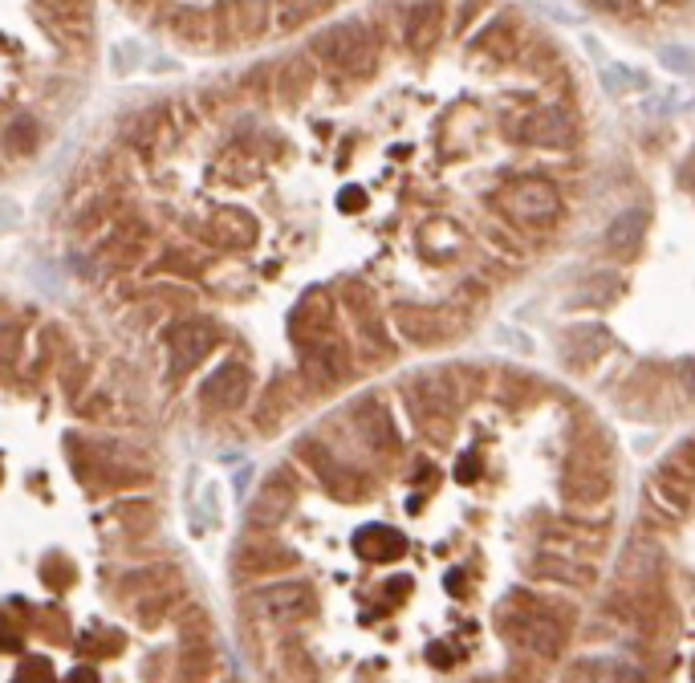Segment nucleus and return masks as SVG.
I'll return each instance as SVG.
<instances>
[{
	"label": "nucleus",
	"instance_id": "f257e3e1",
	"mask_svg": "<svg viewBox=\"0 0 695 683\" xmlns=\"http://www.w3.org/2000/svg\"><path fill=\"white\" fill-rule=\"evenodd\" d=\"M309 53L317 57L322 70L350 77V82L370 77L375 65H379V41H375L367 21H334L309 41Z\"/></svg>",
	"mask_w": 695,
	"mask_h": 683
},
{
	"label": "nucleus",
	"instance_id": "f03ea898",
	"mask_svg": "<svg viewBox=\"0 0 695 683\" xmlns=\"http://www.w3.org/2000/svg\"><path fill=\"white\" fill-rule=\"evenodd\" d=\"M501 627L513 643H520L537 659H557L566 647V622L549 607H537V598H508V607L501 610Z\"/></svg>",
	"mask_w": 695,
	"mask_h": 683
},
{
	"label": "nucleus",
	"instance_id": "7ed1b4c3",
	"mask_svg": "<svg viewBox=\"0 0 695 683\" xmlns=\"http://www.w3.org/2000/svg\"><path fill=\"white\" fill-rule=\"evenodd\" d=\"M407 403L415 411L419 428L435 431V443H443L447 423L460 411V387H455L452 370H419L407 379Z\"/></svg>",
	"mask_w": 695,
	"mask_h": 683
},
{
	"label": "nucleus",
	"instance_id": "20e7f679",
	"mask_svg": "<svg viewBox=\"0 0 695 683\" xmlns=\"http://www.w3.org/2000/svg\"><path fill=\"white\" fill-rule=\"evenodd\" d=\"M249 610L256 619L273 622V627H297L317 610L314 586L302 582V578H285V582H268L261 590L249 595Z\"/></svg>",
	"mask_w": 695,
	"mask_h": 683
},
{
	"label": "nucleus",
	"instance_id": "39448f33",
	"mask_svg": "<svg viewBox=\"0 0 695 683\" xmlns=\"http://www.w3.org/2000/svg\"><path fill=\"white\" fill-rule=\"evenodd\" d=\"M302 460L317 472V481L326 484L334 496H341V501H362V496L370 493V481L362 476V469H355L350 460H341L329 443L305 440L302 443Z\"/></svg>",
	"mask_w": 695,
	"mask_h": 683
},
{
	"label": "nucleus",
	"instance_id": "423d86ee",
	"mask_svg": "<svg viewBox=\"0 0 695 683\" xmlns=\"http://www.w3.org/2000/svg\"><path fill=\"white\" fill-rule=\"evenodd\" d=\"M215 326L208 317H179L167 326V355H171V379H183L200 367L203 358L212 355Z\"/></svg>",
	"mask_w": 695,
	"mask_h": 683
},
{
	"label": "nucleus",
	"instance_id": "0eeeda50",
	"mask_svg": "<svg viewBox=\"0 0 695 683\" xmlns=\"http://www.w3.org/2000/svg\"><path fill=\"white\" fill-rule=\"evenodd\" d=\"M293 505H297V476L289 469H273L249 501V529H277L281 521L293 513Z\"/></svg>",
	"mask_w": 695,
	"mask_h": 683
},
{
	"label": "nucleus",
	"instance_id": "6e6552de",
	"mask_svg": "<svg viewBox=\"0 0 695 683\" xmlns=\"http://www.w3.org/2000/svg\"><path fill=\"white\" fill-rule=\"evenodd\" d=\"M513 139L541 147V151H566V147L578 143V123L557 106H541V111H529L513 127Z\"/></svg>",
	"mask_w": 695,
	"mask_h": 683
},
{
	"label": "nucleus",
	"instance_id": "1a4fd4ad",
	"mask_svg": "<svg viewBox=\"0 0 695 683\" xmlns=\"http://www.w3.org/2000/svg\"><path fill=\"white\" fill-rule=\"evenodd\" d=\"M341 297H346V309L355 317L358 342L367 346L370 355H387V350H391V338H387V317H382L379 302H375V290L362 285V281H346V285H341Z\"/></svg>",
	"mask_w": 695,
	"mask_h": 683
},
{
	"label": "nucleus",
	"instance_id": "9d476101",
	"mask_svg": "<svg viewBox=\"0 0 695 683\" xmlns=\"http://www.w3.org/2000/svg\"><path fill=\"white\" fill-rule=\"evenodd\" d=\"M215 21V45H244L256 41L268 29V9L261 0H228L212 13Z\"/></svg>",
	"mask_w": 695,
	"mask_h": 683
},
{
	"label": "nucleus",
	"instance_id": "9b49d317",
	"mask_svg": "<svg viewBox=\"0 0 695 683\" xmlns=\"http://www.w3.org/2000/svg\"><path fill=\"white\" fill-rule=\"evenodd\" d=\"M350 423H355L358 440L375 448V452H399V428H394L391 407L382 403L379 395H362L350 403Z\"/></svg>",
	"mask_w": 695,
	"mask_h": 683
},
{
	"label": "nucleus",
	"instance_id": "f8f14e48",
	"mask_svg": "<svg viewBox=\"0 0 695 683\" xmlns=\"http://www.w3.org/2000/svg\"><path fill=\"white\" fill-rule=\"evenodd\" d=\"M297 355H302V375L314 382L317 391H334L338 382L350 379V355L334 334L314 342V346H302Z\"/></svg>",
	"mask_w": 695,
	"mask_h": 683
},
{
	"label": "nucleus",
	"instance_id": "ddd939ff",
	"mask_svg": "<svg viewBox=\"0 0 695 683\" xmlns=\"http://www.w3.org/2000/svg\"><path fill=\"white\" fill-rule=\"evenodd\" d=\"M501 203H505L508 212L520 216V220H529V224H545V220H554L561 200H557V188L549 179H517V183H508L501 191Z\"/></svg>",
	"mask_w": 695,
	"mask_h": 683
},
{
	"label": "nucleus",
	"instance_id": "4468645a",
	"mask_svg": "<svg viewBox=\"0 0 695 683\" xmlns=\"http://www.w3.org/2000/svg\"><path fill=\"white\" fill-rule=\"evenodd\" d=\"M249 391H253V375L244 362H224L215 367L200 387V403L208 411H236V407L249 403Z\"/></svg>",
	"mask_w": 695,
	"mask_h": 683
},
{
	"label": "nucleus",
	"instance_id": "2eb2a0df",
	"mask_svg": "<svg viewBox=\"0 0 695 683\" xmlns=\"http://www.w3.org/2000/svg\"><path fill=\"white\" fill-rule=\"evenodd\" d=\"M41 9V25L50 29L62 45H86L89 41V0H33Z\"/></svg>",
	"mask_w": 695,
	"mask_h": 683
},
{
	"label": "nucleus",
	"instance_id": "dca6fc26",
	"mask_svg": "<svg viewBox=\"0 0 695 683\" xmlns=\"http://www.w3.org/2000/svg\"><path fill=\"white\" fill-rule=\"evenodd\" d=\"M329 322H334V309H329V293L326 290H305L293 305V317H289V334L297 342V350L302 346H314V342L329 338Z\"/></svg>",
	"mask_w": 695,
	"mask_h": 683
},
{
	"label": "nucleus",
	"instance_id": "f3484780",
	"mask_svg": "<svg viewBox=\"0 0 695 683\" xmlns=\"http://www.w3.org/2000/svg\"><path fill=\"white\" fill-rule=\"evenodd\" d=\"M561 496L569 505H598L610 496V472L594 460H573L561 472Z\"/></svg>",
	"mask_w": 695,
	"mask_h": 683
},
{
	"label": "nucleus",
	"instance_id": "a211bd4d",
	"mask_svg": "<svg viewBox=\"0 0 695 683\" xmlns=\"http://www.w3.org/2000/svg\"><path fill=\"white\" fill-rule=\"evenodd\" d=\"M443 0H415L411 9H407V25H403V38H407V50L411 53H428L435 50V41L443 38Z\"/></svg>",
	"mask_w": 695,
	"mask_h": 683
},
{
	"label": "nucleus",
	"instance_id": "6ab92c4d",
	"mask_svg": "<svg viewBox=\"0 0 695 683\" xmlns=\"http://www.w3.org/2000/svg\"><path fill=\"white\" fill-rule=\"evenodd\" d=\"M317 82H322V74H317V57L314 53H297V57H289V62L277 70V98L285 102V106H302L309 94L317 90Z\"/></svg>",
	"mask_w": 695,
	"mask_h": 683
},
{
	"label": "nucleus",
	"instance_id": "aec40b11",
	"mask_svg": "<svg viewBox=\"0 0 695 683\" xmlns=\"http://www.w3.org/2000/svg\"><path fill=\"white\" fill-rule=\"evenodd\" d=\"M391 322L399 329V338L415 342V346H440L447 338V326L435 309H419V305H394Z\"/></svg>",
	"mask_w": 695,
	"mask_h": 683
},
{
	"label": "nucleus",
	"instance_id": "412c9836",
	"mask_svg": "<svg viewBox=\"0 0 695 683\" xmlns=\"http://www.w3.org/2000/svg\"><path fill=\"white\" fill-rule=\"evenodd\" d=\"M614 338H610L607 326H569L566 338H561V355H566L569 367H590L598 355H607Z\"/></svg>",
	"mask_w": 695,
	"mask_h": 683
},
{
	"label": "nucleus",
	"instance_id": "4be33fe9",
	"mask_svg": "<svg viewBox=\"0 0 695 683\" xmlns=\"http://www.w3.org/2000/svg\"><path fill=\"white\" fill-rule=\"evenodd\" d=\"M355 549L362 561H399L407 554V537L391 525H367L355 533Z\"/></svg>",
	"mask_w": 695,
	"mask_h": 683
},
{
	"label": "nucleus",
	"instance_id": "5701e85b",
	"mask_svg": "<svg viewBox=\"0 0 695 683\" xmlns=\"http://www.w3.org/2000/svg\"><path fill=\"white\" fill-rule=\"evenodd\" d=\"M646 237V212L643 208H626V212H619L614 220H610L607 228V253L614 256H631L639 253V244H643Z\"/></svg>",
	"mask_w": 695,
	"mask_h": 683
},
{
	"label": "nucleus",
	"instance_id": "b1692460",
	"mask_svg": "<svg viewBox=\"0 0 695 683\" xmlns=\"http://www.w3.org/2000/svg\"><path fill=\"white\" fill-rule=\"evenodd\" d=\"M208 237L215 244H232V249H249L256 241V220L241 208H224L215 212V220L208 224Z\"/></svg>",
	"mask_w": 695,
	"mask_h": 683
},
{
	"label": "nucleus",
	"instance_id": "393cba45",
	"mask_svg": "<svg viewBox=\"0 0 695 683\" xmlns=\"http://www.w3.org/2000/svg\"><path fill=\"white\" fill-rule=\"evenodd\" d=\"M476 50L488 53V57H501V62H508V57H517L520 50V25L513 13H501L493 21V25L484 29L481 38H476Z\"/></svg>",
	"mask_w": 695,
	"mask_h": 683
},
{
	"label": "nucleus",
	"instance_id": "a878e982",
	"mask_svg": "<svg viewBox=\"0 0 695 683\" xmlns=\"http://www.w3.org/2000/svg\"><path fill=\"white\" fill-rule=\"evenodd\" d=\"M293 566V557L285 554V549H277V545L268 542V537H253V542H244L241 549H236V574H256V569H285Z\"/></svg>",
	"mask_w": 695,
	"mask_h": 683
},
{
	"label": "nucleus",
	"instance_id": "bb28decb",
	"mask_svg": "<svg viewBox=\"0 0 695 683\" xmlns=\"http://www.w3.org/2000/svg\"><path fill=\"white\" fill-rule=\"evenodd\" d=\"M171 33L183 45H196V50H212L215 45V21L208 13H196V9H179L171 17Z\"/></svg>",
	"mask_w": 695,
	"mask_h": 683
},
{
	"label": "nucleus",
	"instance_id": "cd10ccee",
	"mask_svg": "<svg viewBox=\"0 0 695 683\" xmlns=\"http://www.w3.org/2000/svg\"><path fill=\"white\" fill-rule=\"evenodd\" d=\"M41 143V127L33 114H17V118H9V127H4V151H9V159H25V155L38 151Z\"/></svg>",
	"mask_w": 695,
	"mask_h": 683
},
{
	"label": "nucleus",
	"instance_id": "c85d7f7f",
	"mask_svg": "<svg viewBox=\"0 0 695 683\" xmlns=\"http://www.w3.org/2000/svg\"><path fill=\"white\" fill-rule=\"evenodd\" d=\"M582 668L590 683H643V671L626 663V659H590Z\"/></svg>",
	"mask_w": 695,
	"mask_h": 683
},
{
	"label": "nucleus",
	"instance_id": "c756f323",
	"mask_svg": "<svg viewBox=\"0 0 695 683\" xmlns=\"http://www.w3.org/2000/svg\"><path fill=\"white\" fill-rule=\"evenodd\" d=\"M602 86H607L610 94H643V90H651V77H646L643 70H631V65L602 62Z\"/></svg>",
	"mask_w": 695,
	"mask_h": 683
},
{
	"label": "nucleus",
	"instance_id": "7c9ffc66",
	"mask_svg": "<svg viewBox=\"0 0 695 683\" xmlns=\"http://www.w3.org/2000/svg\"><path fill=\"white\" fill-rule=\"evenodd\" d=\"M663 476H675V481H687L695 484V440H683L675 443L667 452V460H663Z\"/></svg>",
	"mask_w": 695,
	"mask_h": 683
},
{
	"label": "nucleus",
	"instance_id": "2f4dec72",
	"mask_svg": "<svg viewBox=\"0 0 695 683\" xmlns=\"http://www.w3.org/2000/svg\"><path fill=\"white\" fill-rule=\"evenodd\" d=\"M118 513H123V521L130 525V533H147L155 525V505H151V501H130V505H123Z\"/></svg>",
	"mask_w": 695,
	"mask_h": 683
},
{
	"label": "nucleus",
	"instance_id": "473e14b6",
	"mask_svg": "<svg viewBox=\"0 0 695 683\" xmlns=\"http://www.w3.org/2000/svg\"><path fill=\"white\" fill-rule=\"evenodd\" d=\"M659 62L667 65L671 74H695L692 50H680V45H667V50H659Z\"/></svg>",
	"mask_w": 695,
	"mask_h": 683
},
{
	"label": "nucleus",
	"instance_id": "72a5a7b5",
	"mask_svg": "<svg viewBox=\"0 0 695 683\" xmlns=\"http://www.w3.org/2000/svg\"><path fill=\"white\" fill-rule=\"evenodd\" d=\"M13 683H57V680H53V671H50V663H45V659H29L25 668L17 671Z\"/></svg>",
	"mask_w": 695,
	"mask_h": 683
},
{
	"label": "nucleus",
	"instance_id": "f704fd0d",
	"mask_svg": "<svg viewBox=\"0 0 695 683\" xmlns=\"http://www.w3.org/2000/svg\"><path fill=\"white\" fill-rule=\"evenodd\" d=\"M338 208H346V212H358V208H367V191H362V188H341Z\"/></svg>",
	"mask_w": 695,
	"mask_h": 683
},
{
	"label": "nucleus",
	"instance_id": "c9c22d12",
	"mask_svg": "<svg viewBox=\"0 0 695 683\" xmlns=\"http://www.w3.org/2000/svg\"><path fill=\"white\" fill-rule=\"evenodd\" d=\"M476 469H481V455L468 452L464 460H460V469H455V481H460V484H472V481H476Z\"/></svg>",
	"mask_w": 695,
	"mask_h": 683
},
{
	"label": "nucleus",
	"instance_id": "e433bc0d",
	"mask_svg": "<svg viewBox=\"0 0 695 683\" xmlns=\"http://www.w3.org/2000/svg\"><path fill=\"white\" fill-rule=\"evenodd\" d=\"M481 4H488V0H464V9H460V17H455V33H464V29L472 25V17L481 13Z\"/></svg>",
	"mask_w": 695,
	"mask_h": 683
},
{
	"label": "nucleus",
	"instance_id": "4c0bfd02",
	"mask_svg": "<svg viewBox=\"0 0 695 683\" xmlns=\"http://www.w3.org/2000/svg\"><path fill=\"white\" fill-rule=\"evenodd\" d=\"M594 9H602V13H631L634 0H590Z\"/></svg>",
	"mask_w": 695,
	"mask_h": 683
},
{
	"label": "nucleus",
	"instance_id": "58836bf2",
	"mask_svg": "<svg viewBox=\"0 0 695 683\" xmlns=\"http://www.w3.org/2000/svg\"><path fill=\"white\" fill-rule=\"evenodd\" d=\"M428 659H431V663H435V668H452V651H447V647H443V643H431L428 647Z\"/></svg>",
	"mask_w": 695,
	"mask_h": 683
},
{
	"label": "nucleus",
	"instance_id": "ea45409f",
	"mask_svg": "<svg viewBox=\"0 0 695 683\" xmlns=\"http://www.w3.org/2000/svg\"><path fill=\"white\" fill-rule=\"evenodd\" d=\"M680 382H683V391L695 395V358H687V362L680 367Z\"/></svg>",
	"mask_w": 695,
	"mask_h": 683
},
{
	"label": "nucleus",
	"instance_id": "a19ab883",
	"mask_svg": "<svg viewBox=\"0 0 695 683\" xmlns=\"http://www.w3.org/2000/svg\"><path fill=\"white\" fill-rule=\"evenodd\" d=\"M65 683H98V671L94 668H74L65 675Z\"/></svg>",
	"mask_w": 695,
	"mask_h": 683
},
{
	"label": "nucleus",
	"instance_id": "79ce46f5",
	"mask_svg": "<svg viewBox=\"0 0 695 683\" xmlns=\"http://www.w3.org/2000/svg\"><path fill=\"white\" fill-rule=\"evenodd\" d=\"M411 595V578H394L391 586H387V598H403Z\"/></svg>",
	"mask_w": 695,
	"mask_h": 683
},
{
	"label": "nucleus",
	"instance_id": "37998d69",
	"mask_svg": "<svg viewBox=\"0 0 695 683\" xmlns=\"http://www.w3.org/2000/svg\"><path fill=\"white\" fill-rule=\"evenodd\" d=\"M683 183H687V188L695 191V151H692V159L683 164Z\"/></svg>",
	"mask_w": 695,
	"mask_h": 683
},
{
	"label": "nucleus",
	"instance_id": "c03bdc74",
	"mask_svg": "<svg viewBox=\"0 0 695 683\" xmlns=\"http://www.w3.org/2000/svg\"><path fill=\"white\" fill-rule=\"evenodd\" d=\"M692 680H695V668H692Z\"/></svg>",
	"mask_w": 695,
	"mask_h": 683
}]
</instances>
